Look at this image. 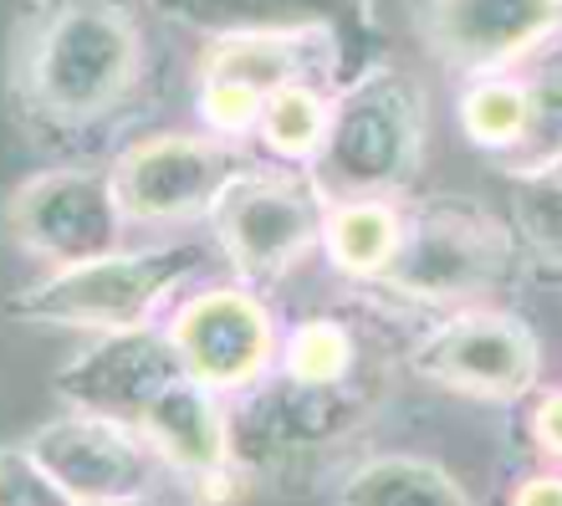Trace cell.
I'll return each instance as SVG.
<instances>
[{
    "label": "cell",
    "instance_id": "1",
    "mask_svg": "<svg viewBox=\"0 0 562 506\" xmlns=\"http://www.w3.org/2000/svg\"><path fill=\"white\" fill-rule=\"evenodd\" d=\"M144 67L134 0H21L5 46V98L26 134L61 144L134 103Z\"/></svg>",
    "mask_w": 562,
    "mask_h": 506
},
{
    "label": "cell",
    "instance_id": "2",
    "mask_svg": "<svg viewBox=\"0 0 562 506\" xmlns=\"http://www.w3.org/2000/svg\"><path fill=\"white\" fill-rule=\"evenodd\" d=\"M425 165V98L394 61H373L333 92L323 149L312 159V184L327 205L342 200H394Z\"/></svg>",
    "mask_w": 562,
    "mask_h": 506
},
{
    "label": "cell",
    "instance_id": "3",
    "mask_svg": "<svg viewBox=\"0 0 562 506\" xmlns=\"http://www.w3.org/2000/svg\"><path fill=\"white\" fill-rule=\"evenodd\" d=\"M517 267V236L496 215L460 194H435L404 210V246L373 292L456 313L486 307V297H496Z\"/></svg>",
    "mask_w": 562,
    "mask_h": 506
},
{
    "label": "cell",
    "instance_id": "4",
    "mask_svg": "<svg viewBox=\"0 0 562 506\" xmlns=\"http://www.w3.org/2000/svg\"><path fill=\"white\" fill-rule=\"evenodd\" d=\"M205 267V246L200 240H169V246H144V251H108L98 261L67 271H46L42 282L15 292L11 317L36 323V328L61 333H128L148 328L154 313Z\"/></svg>",
    "mask_w": 562,
    "mask_h": 506
},
{
    "label": "cell",
    "instance_id": "5",
    "mask_svg": "<svg viewBox=\"0 0 562 506\" xmlns=\"http://www.w3.org/2000/svg\"><path fill=\"white\" fill-rule=\"evenodd\" d=\"M327 200L307 169L251 165L210 210L215 246L246 286H271L323 251Z\"/></svg>",
    "mask_w": 562,
    "mask_h": 506
},
{
    "label": "cell",
    "instance_id": "6",
    "mask_svg": "<svg viewBox=\"0 0 562 506\" xmlns=\"http://www.w3.org/2000/svg\"><path fill=\"white\" fill-rule=\"evenodd\" d=\"M404 369L429 389H445L460 400L517 404L537 394L542 348L521 317L486 302V307H456L435 328L419 333L415 348L404 353Z\"/></svg>",
    "mask_w": 562,
    "mask_h": 506
},
{
    "label": "cell",
    "instance_id": "7",
    "mask_svg": "<svg viewBox=\"0 0 562 506\" xmlns=\"http://www.w3.org/2000/svg\"><path fill=\"white\" fill-rule=\"evenodd\" d=\"M123 210L108 169H46L0 200V230L46 271H67L123 246Z\"/></svg>",
    "mask_w": 562,
    "mask_h": 506
},
{
    "label": "cell",
    "instance_id": "8",
    "mask_svg": "<svg viewBox=\"0 0 562 506\" xmlns=\"http://www.w3.org/2000/svg\"><path fill=\"white\" fill-rule=\"evenodd\" d=\"M164 333L175 342L184 373L221 400H246L251 389H261L281 353L277 317L246 282L200 286L175 307Z\"/></svg>",
    "mask_w": 562,
    "mask_h": 506
},
{
    "label": "cell",
    "instance_id": "9",
    "mask_svg": "<svg viewBox=\"0 0 562 506\" xmlns=\"http://www.w3.org/2000/svg\"><path fill=\"white\" fill-rule=\"evenodd\" d=\"M251 169L240 144H225L215 134H148L113 159L108 179L119 194L123 221L159 225V221H194L221 205V194Z\"/></svg>",
    "mask_w": 562,
    "mask_h": 506
},
{
    "label": "cell",
    "instance_id": "10",
    "mask_svg": "<svg viewBox=\"0 0 562 506\" xmlns=\"http://www.w3.org/2000/svg\"><path fill=\"white\" fill-rule=\"evenodd\" d=\"M26 450L72 506H148L164 476V461L144 446V435L77 409L42 425Z\"/></svg>",
    "mask_w": 562,
    "mask_h": 506
},
{
    "label": "cell",
    "instance_id": "11",
    "mask_svg": "<svg viewBox=\"0 0 562 506\" xmlns=\"http://www.w3.org/2000/svg\"><path fill=\"white\" fill-rule=\"evenodd\" d=\"M169 26L200 42H236V36H327L348 52L358 72L373 67L369 52L379 31V0H144Z\"/></svg>",
    "mask_w": 562,
    "mask_h": 506
},
{
    "label": "cell",
    "instance_id": "12",
    "mask_svg": "<svg viewBox=\"0 0 562 506\" xmlns=\"http://www.w3.org/2000/svg\"><path fill=\"white\" fill-rule=\"evenodd\" d=\"M179 379H190L184 363H179L175 342L164 328H128V333H108L77 353L67 369L57 373V394L67 409L77 415H98L113 419L123 430L144 425V415L159 404L164 389H175Z\"/></svg>",
    "mask_w": 562,
    "mask_h": 506
},
{
    "label": "cell",
    "instance_id": "13",
    "mask_svg": "<svg viewBox=\"0 0 562 506\" xmlns=\"http://www.w3.org/2000/svg\"><path fill=\"white\" fill-rule=\"evenodd\" d=\"M415 26L445 67L512 72L562 26V0H415Z\"/></svg>",
    "mask_w": 562,
    "mask_h": 506
},
{
    "label": "cell",
    "instance_id": "14",
    "mask_svg": "<svg viewBox=\"0 0 562 506\" xmlns=\"http://www.w3.org/2000/svg\"><path fill=\"white\" fill-rule=\"evenodd\" d=\"M138 435L164 461V471H179L194 481V492L240 471L236 450H231V409L221 404V394L200 389L194 379H179L175 389H164L159 404L138 425Z\"/></svg>",
    "mask_w": 562,
    "mask_h": 506
},
{
    "label": "cell",
    "instance_id": "15",
    "mask_svg": "<svg viewBox=\"0 0 562 506\" xmlns=\"http://www.w3.org/2000/svg\"><path fill=\"white\" fill-rule=\"evenodd\" d=\"M404 246V205L394 200H342L327 205L323 256L327 267L358 286H379Z\"/></svg>",
    "mask_w": 562,
    "mask_h": 506
},
{
    "label": "cell",
    "instance_id": "16",
    "mask_svg": "<svg viewBox=\"0 0 562 506\" xmlns=\"http://www.w3.org/2000/svg\"><path fill=\"white\" fill-rule=\"evenodd\" d=\"M338 506H475L445 465L425 456H369L338 481Z\"/></svg>",
    "mask_w": 562,
    "mask_h": 506
},
{
    "label": "cell",
    "instance_id": "17",
    "mask_svg": "<svg viewBox=\"0 0 562 506\" xmlns=\"http://www.w3.org/2000/svg\"><path fill=\"white\" fill-rule=\"evenodd\" d=\"M271 373L296 389H363V338L342 317H302L281 338Z\"/></svg>",
    "mask_w": 562,
    "mask_h": 506
},
{
    "label": "cell",
    "instance_id": "18",
    "mask_svg": "<svg viewBox=\"0 0 562 506\" xmlns=\"http://www.w3.org/2000/svg\"><path fill=\"white\" fill-rule=\"evenodd\" d=\"M460 134L481 154L517 165V154L532 138V82L517 72L471 77V88L460 92Z\"/></svg>",
    "mask_w": 562,
    "mask_h": 506
},
{
    "label": "cell",
    "instance_id": "19",
    "mask_svg": "<svg viewBox=\"0 0 562 506\" xmlns=\"http://www.w3.org/2000/svg\"><path fill=\"white\" fill-rule=\"evenodd\" d=\"M327 113H333V92L317 82H286L267 98L261 123H256V144L271 165L312 169L327 134Z\"/></svg>",
    "mask_w": 562,
    "mask_h": 506
},
{
    "label": "cell",
    "instance_id": "20",
    "mask_svg": "<svg viewBox=\"0 0 562 506\" xmlns=\"http://www.w3.org/2000/svg\"><path fill=\"white\" fill-rule=\"evenodd\" d=\"M517 251L542 282L562 286V190L548 179H517Z\"/></svg>",
    "mask_w": 562,
    "mask_h": 506
},
{
    "label": "cell",
    "instance_id": "21",
    "mask_svg": "<svg viewBox=\"0 0 562 506\" xmlns=\"http://www.w3.org/2000/svg\"><path fill=\"white\" fill-rule=\"evenodd\" d=\"M0 506H72L26 446H0Z\"/></svg>",
    "mask_w": 562,
    "mask_h": 506
},
{
    "label": "cell",
    "instance_id": "22",
    "mask_svg": "<svg viewBox=\"0 0 562 506\" xmlns=\"http://www.w3.org/2000/svg\"><path fill=\"white\" fill-rule=\"evenodd\" d=\"M527 435H532V450L542 456V461L562 465V384L558 389H537L532 394Z\"/></svg>",
    "mask_w": 562,
    "mask_h": 506
},
{
    "label": "cell",
    "instance_id": "23",
    "mask_svg": "<svg viewBox=\"0 0 562 506\" xmlns=\"http://www.w3.org/2000/svg\"><path fill=\"white\" fill-rule=\"evenodd\" d=\"M506 506H562V471H527L512 486Z\"/></svg>",
    "mask_w": 562,
    "mask_h": 506
},
{
    "label": "cell",
    "instance_id": "24",
    "mask_svg": "<svg viewBox=\"0 0 562 506\" xmlns=\"http://www.w3.org/2000/svg\"><path fill=\"white\" fill-rule=\"evenodd\" d=\"M527 179H532V175H527ZM537 179H548V184H558V190H562V154H558V159H552V165L542 169V175H537Z\"/></svg>",
    "mask_w": 562,
    "mask_h": 506
}]
</instances>
